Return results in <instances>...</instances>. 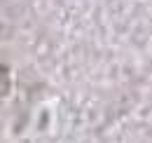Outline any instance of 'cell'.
Instances as JSON below:
<instances>
[{
  "instance_id": "6da1fadb",
  "label": "cell",
  "mask_w": 152,
  "mask_h": 143,
  "mask_svg": "<svg viewBox=\"0 0 152 143\" xmlns=\"http://www.w3.org/2000/svg\"><path fill=\"white\" fill-rule=\"evenodd\" d=\"M5 89H7V71L0 68V96L5 94Z\"/></svg>"
}]
</instances>
